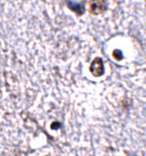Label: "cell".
Wrapping results in <instances>:
<instances>
[{
	"label": "cell",
	"instance_id": "1",
	"mask_svg": "<svg viewBox=\"0 0 146 156\" xmlns=\"http://www.w3.org/2000/svg\"><path fill=\"white\" fill-rule=\"evenodd\" d=\"M106 9L105 0H90L89 1V10L94 15H99L103 13Z\"/></svg>",
	"mask_w": 146,
	"mask_h": 156
},
{
	"label": "cell",
	"instance_id": "2",
	"mask_svg": "<svg viewBox=\"0 0 146 156\" xmlns=\"http://www.w3.org/2000/svg\"><path fill=\"white\" fill-rule=\"evenodd\" d=\"M90 71L92 73L94 76H101L104 73V65H103V61L100 58H95L91 63L90 66Z\"/></svg>",
	"mask_w": 146,
	"mask_h": 156
}]
</instances>
